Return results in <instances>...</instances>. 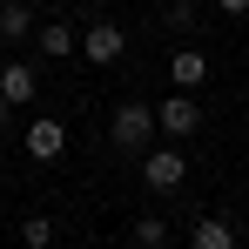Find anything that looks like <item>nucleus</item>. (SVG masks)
<instances>
[{"label":"nucleus","instance_id":"1","mask_svg":"<svg viewBox=\"0 0 249 249\" xmlns=\"http://www.w3.org/2000/svg\"><path fill=\"white\" fill-rule=\"evenodd\" d=\"M142 182H148L155 196H175V189L189 182V155H182V148H142Z\"/></svg>","mask_w":249,"mask_h":249},{"label":"nucleus","instance_id":"2","mask_svg":"<svg viewBox=\"0 0 249 249\" xmlns=\"http://www.w3.org/2000/svg\"><path fill=\"white\" fill-rule=\"evenodd\" d=\"M108 135H115V148H148V142L162 135V122H155V108H142V101H122Z\"/></svg>","mask_w":249,"mask_h":249},{"label":"nucleus","instance_id":"3","mask_svg":"<svg viewBox=\"0 0 249 249\" xmlns=\"http://www.w3.org/2000/svg\"><path fill=\"white\" fill-rule=\"evenodd\" d=\"M155 122H162V135H175V142H189L196 128H202V101H196V88H175L162 108H155Z\"/></svg>","mask_w":249,"mask_h":249},{"label":"nucleus","instance_id":"4","mask_svg":"<svg viewBox=\"0 0 249 249\" xmlns=\"http://www.w3.org/2000/svg\"><path fill=\"white\" fill-rule=\"evenodd\" d=\"M81 54L94 61V68H115V61L128 54V34L115 27V20H101V14H94V20H88V34H81Z\"/></svg>","mask_w":249,"mask_h":249},{"label":"nucleus","instance_id":"5","mask_svg":"<svg viewBox=\"0 0 249 249\" xmlns=\"http://www.w3.org/2000/svg\"><path fill=\"white\" fill-rule=\"evenodd\" d=\"M0 94H7L14 108L34 101V94H41V68H34V61H7V68H0Z\"/></svg>","mask_w":249,"mask_h":249},{"label":"nucleus","instance_id":"6","mask_svg":"<svg viewBox=\"0 0 249 249\" xmlns=\"http://www.w3.org/2000/svg\"><path fill=\"white\" fill-rule=\"evenodd\" d=\"M20 148H27L34 162H61V148H68V128H61V122H47V115H41V122L27 128V142H20Z\"/></svg>","mask_w":249,"mask_h":249},{"label":"nucleus","instance_id":"7","mask_svg":"<svg viewBox=\"0 0 249 249\" xmlns=\"http://www.w3.org/2000/svg\"><path fill=\"white\" fill-rule=\"evenodd\" d=\"M168 81L175 88H202L209 81V54L202 47H175V54H168Z\"/></svg>","mask_w":249,"mask_h":249},{"label":"nucleus","instance_id":"8","mask_svg":"<svg viewBox=\"0 0 249 249\" xmlns=\"http://www.w3.org/2000/svg\"><path fill=\"white\" fill-rule=\"evenodd\" d=\"M34 34H41L34 7L27 0H0V41H34Z\"/></svg>","mask_w":249,"mask_h":249},{"label":"nucleus","instance_id":"9","mask_svg":"<svg viewBox=\"0 0 249 249\" xmlns=\"http://www.w3.org/2000/svg\"><path fill=\"white\" fill-rule=\"evenodd\" d=\"M34 47H41L47 61H68V54L81 47V34H74L68 20H41V34H34Z\"/></svg>","mask_w":249,"mask_h":249},{"label":"nucleus","instance_id":"10","mask_svg":"<svg viewBox=\"0 0 249 249\" xmlns=\"http://www.w3.org/2000/svg\"><path fill=\"white\" fill-rule=\"evenodd\" d=\"M189 243H196V249H229V243H236V229H229L222 215H202V222L189 229Z\"/></svg>","mask_w":249,"mask_h":249},{"label":"nucleus","instance_id":"11","mask_svg":"<svg viewBox=\"0 0 249 249\" xmlns=\"http://www.w3.org/2000/svg\"><path fill=\"white\" fill-rule=\"evenodd\" d=\"M168 236H175V229H168L162 215H142V222H135V229H128V243H135V249H162Z\"/></svg>","mask_w":249,"mask_h":249},{"label":"nucleus","instance_id":"12","mask_svg":"<svg viewBox=\"0 0 249 249\" xmlns=\"http://www.w3.org/2000/svg\"><path fill=\"white\" fill-rule=\"evenodd\" d=\"M20 243H27V249H47V243H54V222H47V215H27V222H20Z\"/></svg>","mask_w":249,"mask_h":249},{"label":"nucleus","instance_id":"13","mask_svg":"<svg viewBox=\"0 0 249 249\" xmlns=\"http://www.w3.org/2000/svg\"><path fill=\"white\" fill-rule=\"evenodd\" d=\"M168 27H175V34H189V27H196V0H168V14H162Z\"/></svg>","mask_w":249,"mask_h":249},{"label":"nucleus","instance_id":"14","mask_svg":"<svg viewBox=\"0 0 249 249\" xmlns=\"http://www.w3.org/2000/svg\"><path fill=\"white\" fill-rule=\"evenodd\" d=\"M215 7H222L229 20H243V14H249V0H215Z\"/></svg>","mask_w":249,"mask_h":249},{"label":"nucleus","instance_id":"15","mask_svg":"<svg viewBox=\"0 0 249 249\" xmlns=\"http://www.w3.org/2000/svg\"><path fill=\"white\" fill-rule=\"evenodd\" d=\"M7 115H14V101H7V94H0V128H7Z\"/></svg>","mask_w":249,"mask_h":249},{"label":"nucleus","instance_id":"16","mask_svg":"<svg viewBox=\"0 0 249 249\" xmlns=\"http://www.w3.org/2000/svg\"><path fill=\"white\" fill-rule=\"evenodd\" d=\"M47 7H61V0H47Z\"/></svg>","mask_w":249,"mask_h":249}]
</instances>
